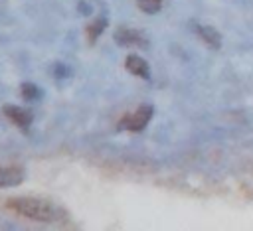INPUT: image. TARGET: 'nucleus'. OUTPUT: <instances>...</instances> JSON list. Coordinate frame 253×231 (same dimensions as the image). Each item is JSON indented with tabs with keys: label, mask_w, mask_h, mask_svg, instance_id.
Masks as SVG:
<instances>
[{
	"label": "nucleus",
	"mask_w": 253,
	"mask_h": 231,
	"mask_svg": "<svg viewBox=\"0 0 253 231\" xmlns=\"http://www.w3.org/2000/svg\"><path fill=\"white\" fill-rule=\"evenodd\" d=\"M6 205L12 211H16L22 217H28L32 221H40V223H63V221H67V211L61 205L53 203L51 199L20 195V197H10L6 201Z\"/></svg>",
	"instance_id": "obj_1"
},
{
	"label": "nucleus",
	"mask_w": 253,
	"mask_h": 231,
	"mask_svg": "<svg viewBox=\"0 0 253 231\" xmlns=\"http://www.w3.org/2000/svg\"><path fill=\"white\" fill-rule=\"evenodd\" d=\"M152 113H154L152 105H142V107H138L134 113L125 115V116L119 120L117 128H119V130H132V132H138V130H142V128L150 122Z\"/></svg>",
	"instance_id": "obj_2"
},
{
	"label": "nucleus",
	"mask_w": 253,
	"mask_h": 231,
	"mask_svg": "<svg viewBox=\"0 0 253 231\" xmlns=\"http://www.w3.org/2000/svg\"><path fill=\"white\" fill-rule=\"evenodd\" d=\"M115 41L119 45H134V47H148V39L142 32L132 28H119L115 32Z\"/></svg>",
	"instance_id": "obj_3"
},
{
	"label": "nucleus",
	"mask_w": 253,
	"mask_h": 231,
	"mask_svg": "<svg viewBox=\"0 0 253 231\" xmlns=\"http://www.w3.org/2000/svg\"><path fill=\"white\" fill-rule=\"evenodd\" d=\"M26 178V170L22 166H0V188L20 186Z\"/></svg>",
	"instance_id": "obj_4"
},
{
	"label": "nucleus",
	"mask_w": 253,
	"mask_h": 231,
	"mask_svg": "<svg viewBox=\"0 0 253 231\" xmlns=\"http://www.w3.org/2000/svg\"><path fill=\"white\" fill-rule=\"evenodd\" d=\"M4 115L16 124V126H20L22 130H28L30 128V124H32V113L28 111V109H22V107H16V105H8V107H4Z\"/></svg>",
	"instance_id": "obj_5"
},
{
	"label": "nucleus",
	"mask_w": 253,
	"mask_h": 231,
	"mask_svg": "<svg viewBox=\"0 0 253 231\" xmlns=\"http://www.w3.org/2000/svg\"><path fill=\"white\" fill-rule=\"evenodd\" d=\"M125 67L136 75V77H142V79H150V65L140 57V55H128L126 61H125Z\"/></svg>",
	"instance_id": "obj_6"
},
{
	"label": "nucleus",
	"mask_w": 253,
	"mask_h": 231,
	"mask_svg": "<svg viewBox=\"0 0 253 231\" xmlns=\"http://www.w3.org/2000/svg\"><path fill=\"white\" fill-rule=\"evenodd\" d=\"M194 30H196V34L210 45V47H213V49H217L219 45H221V36H219V32L215 30V28H211V26H206V24H196L194 26Z\"/></svg>",
	"instance_id": "obj_7"
},
{
	"label": "nucleus",
	"mask_w": 253,
	"mask_h": 231,
	"mask_svg": "<svg viewBox=\"0 0 253 231\" xmlns=\"http://www.w3.org/2000/svg\"><path fill=\"white\" fill-rule=\"evenodd\" d=\"M105 28H107V18H105V16L97 18L95 22H91V24L87 26V38H89V41H95V39L103 34Z\"/></svg>",
	"instance_id": "obj_8"
},
{
	"label": "nucleus",
	"mask_w": 253,
	"mask_h": 231,
	"mask_svg": "<svg viewBox=\"0 0 253 231\" xmlns=\"http://www.w3.org/2000/svg\"><path fill=\"white\" fill-rule=\"evenodd\" d=\"M22 97H24V101H32L34 103V101L42 99V91L34 83H22Z\"/></svg>",
	"instance_id": "obj_9"
},
{
	"label": "nucleus",
	"mask_w": 253,
	"mask_h": 231,
	"mask_svg": "<svg viewBox=\"0 0 253 231\" xmlns=\"http://www.w3.org/2000/svg\"><path fill=\"white\" fill-rule=\"evenodd\" d=\"M136 6L144 14H158L162 8V0H136Z\"/></svg>",
	"instance_id": "obj_10"
},
{
	"label": "nucleus",
	"mask_w": 253,
	"mask_h": 231,
	"mask_svg": "<svg viewBox=\"0 0 253 231\" xmlns=\"http://www.w3.org/2000/svg\"><path fill=\"white\" fill-rule=\"evenodd\" d=\"M67 75H69V69H67L65 65L57 63V65H55V77H67Z\"/></svg>",
	"instance_id": "obj_11"
}]
</instances>
